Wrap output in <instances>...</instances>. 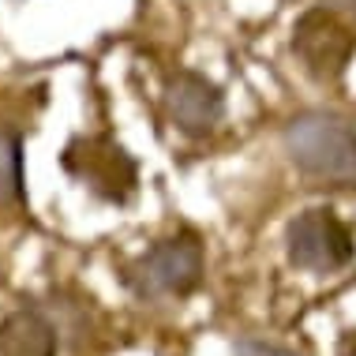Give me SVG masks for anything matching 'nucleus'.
Here are the masks:
<instances>
[{
  "label": "nucleus",
  "instance_id": "f257e3e1",
  "mask_svg": "<svg viewBox=\"0 0 356 356\" xmlns=\"http://www.w3.org/2000/svg\"><path fill=\"white\" fill-rule=\"evenodd\" d=\"M282 143L296 172L323 184H356V128L345 117L323 109L296 113Z\"/></svg>",
  "mask_w": 356,
  "mask_h": 356
},
{
  "label": "nucleus",
  "instance_id": "f03ea898",
  "mask_svg": "<svg viewBox=\"0 0 356 356\" xmlns=\"http://www.w3.org/2000/svg\"><path fill=\"white\" fill-rule=\"evenodd\" d=\"M207 274V255L203 240L195 229H180L177 236L158 240L143 255H136L124 266V285L139 296V300H184Z\"/></svg>",
  "mask_w": 356,
  "mask_h": 356
},
{
  "label": "nucleus",
  "instance_id": "7ed1b4c3",
  "mask_svg": "<svg viewBox=\"0 0 356 356\" xmlns=\"http://www.w3.org/2000/svg\"><path fill=\"white\" fill-rule=\"evenodd\" d=\"M60 165L105 203H128L139 188L136 158L109 136H75L60 154Z\"/></svg>",
  "mask_w": 356,
  "mask_h": 356
},
{
  "label": "nucleus",
  "instance_id": "20e7f679",
  "mask_svg": "<svg viewBox=\"0 0 356 356\" xmlns=\"http://www.w3.org/2000/svg\"><path fill=\"white\" fill-rule=\"evenodd\" d=\"M285 255L296 270L307 274H338L353 263L356 240L349 225L330 207H312L296 214L285 229Z\"/></svg>",
  "mask_w": 356,
  "mask_h": 356
},
{
  "label": "nucleus",
  "instance_id": "39448f33",
  "mask_svg": "<svg viewBox=\"0 0 356 356\" xmlns=\"http://www.w3.org/2000/svg\"><path fill=\"white\" fill-rule=\"evenodd\" d=\"M293 56L300 60V68L319 83L341 79L356 53V34L345 19L326 4H315L293 23Z\"/></svg>",
  "mask_w": 356,
  "mask_h": 356
},
{
  "label": "nucleus",
  "instance_id": "423d86ee",
  "mask_svg": "<svg viewBox=\"0 0 356 356\" xmlns=\"http://www.w3.org/2000/svg\"><path fill=\"white\" fill-rule=\"evenodd\" d=\"M161 105H165L169 124L188 139H207L221 124V117H225V94H221V86L210 83L199 72H188V68L169 75Z\"/></svg>",
  "mask_w": 356,
  "mask_h": 356
},
{
  "label": "nucleus",
  "instance_id": "0eeeda50",
  "mask_svg": "<svg viewBox=\"0 0 356 356\" xmlns=\"http://www.w3.org/2000/svg\"><path fill=\"white\" fill-rule=\"evenodd\" d=\"M56 326L38 307H15L0 319V356H56Z\"/></svg>",
  "mask_w": 356,
  "mask_h": 356
},
{
  "label": "nucleus",
  "instance_id": "6e6552de",
  "mask_svg": "<svg viewBox=\"0 0 356 356\" xmlns=\"http://www.w3.org/2000/svg\"><path fill=\"white\" fill-rule=\"evenodd\" d=\"M26 203L23 177V136L15 128H0V207Z\"/></svg>",
  "mask_w": 356,
  "mask_h": 356
},
{
  "label": "nucleus",
  "instance_id": "1a4fd4ad",
  "mask_svg": "<svg viewBox=\"0 0 356 356\" xmlns=\"http://www.w3.org/2000/svg\"><path fill=\"white\" fill-rule=\"evenodd\" d=\"M319 4L334 8V12H345V15H356V0H319Z\"/></svg>",
  "mask_w": 356,
  "mask_h": 356
}]
</instances>
